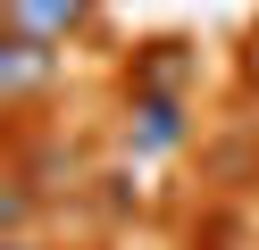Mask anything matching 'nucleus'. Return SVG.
Instances as JSON below:
<instances>
[{"mask_svg": "<svg viewBox=\"0 0 259 250\" xmlns=\"http://www.w3.org/2000/svg\"><path fill=\"white\" fill-rule=\"evenodd\" d=\"M34 209H42V183L34 175H9V183H0V225H9V233H34Z\"/></svg>", "mask_w": 259, "mask_h": 250, "instance_id": "nucleus-4", "label": "nucleus"}, {"mask_svg": "<svg viewBox=\"0 0 259 250\" xmlns=\"http://www.w3.org/2000/svg\"><path fill=\"white\" fill-rule=\"evenodd\" d=\"M0 250H42V242H34V233H9V242H0Z\"/></svg>", "mask_w": 259, "mask_h": 250, "instance_id": "nucleus-5", "label": "nucleus"}, {"mask_svg": "<svg viewBox=\"0 0 259 250\" xmlns=\"http://www.w3.org/2000/svg\"><path fill=\"white\" fill-rule=\"evenodd\" d=\"M0 17H9V33H34V42L59 50L92 25V0H0Z\"/></svg>", "mask_w": 259, "mask_h": 250, "instance_id": "nucleus-2", "label": "nucleus"}, {"mask_svg": "<svg viewBox=\"0 0 259 250\" xmlns=\"http://www.w3.org/2000/svg\"><path fill=\"white\" fill-rule=\"evenodd\" d=\"M134 117H142V125H134L142 150H176V142H184V109H176V92H142Z\"/></svg>", "mask_w": 259, "mask_h": 250, "instance_id": "nucleus-3", "label": "nucleus"}, {"mask_svg": "<svg viewBox=\"0 0 259 250\" xmlns=\"http://www.w3.org/2000/svg\"><path fill=\"white\" fill-rule=\"evenodd\" d=\"M51 75H59L51 42H34V33H9V42H0V100H9V109H25L34 92H51Z\"/></svg>", "mask_w": 259, "mask_h": 250, "instance_id": "nucleus-1", "label": "nucleus"}]
</instances>
